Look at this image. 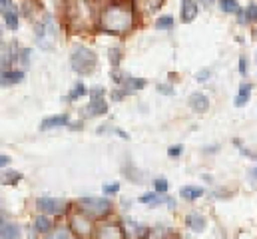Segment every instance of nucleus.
I'll return each mask as SVG.
<instances>
[{
	"label": "nucleus",
	"mask_w": 257,
	"mask_h": 239,
	"mask_svg": "<svg viewBox=\"0 0 257 239\" xmlns=\"http://www.w3.org/2000/svg\"><path fill=\"white\" fill-rule=\"evenodd\" d=\"M70 66H72V70L76 74H82V76L84 74H92L96 70V66H98V58L90 48L76 46L72 50V54H70Z\"/></svg>",
	"instance_id": "obj_1"
},
{
	"label": "nucleus",
	"mask_w": 257,
	"mask_h": 239,
	"mask_svg": "<svg viewBox=\"0 0 257 239\" xmlns=\"http://www.w3.org/2000/svg\"><path fill=\"white\" fill-rule=\"evenodd\" d=\"M102 22H104V28L110 30V32H116V34L118 32H126L132 26V14H130V10L114 6V8H108L104 12Z\"/></svg>",
	"instance_id": "obj_2"
},
{
	"label": "nucleus",
	"mask_w": 257,
	"mask_h": 239,
	"mask_svg": "<svg viewBox=\"0 0 257 239\" xmlns=\"http://www.w3.org/2000/svg\"><path fill=\"white\" fill-rule=\"evenodd\" d=\"M36 42L42 50H54L56 46V24H54V18L50 14L44 16L42 24L36 26Z\"/></svg>",
	"instance_id": "obj_3"
},
{
	"label": "nucleus",
	"mask_w": 257,
	"mask_h": 239,
	"mask_svg": "<svg viewBox=\"0 0 257 239\" xmlns=\"http://www.w3.org/2000/svg\"><path fill=\"white\" fill-rule=\"evenodd\" d=\"M78 209L88 213L92 219H102L112 211V201L110 199H98V197H82L78 201Z\"/></svg>",
	"instance_id": "obj_4"
},
{
	"label": "nucleus",
	"mask_w": 257,
	"mask_h": 239,
	"mask_svg": "<svg viewBox=\"0 0 257 239\" xmlns=\"http://www.w3.org/2000/svg\"><path fill=\"white\" fill-rule=\"evenodd\" d=\"M70 227H72V231L80 239L90 237L92 231H94V229H92V217H90L88 213H84L82 209L70 217Z\"/></svg>",
	"instance_id": "obj_5"
},
{
	"label": "nucleus",
	"mask_w": 257,
	"mask_h": 239,
	"mask_svg": "<svg viewBox=\"0 0 257 239\" xmlns=\"http://www.w3.org/2000/svg\"><path fill=\"white\" fill-rule=\"evenodd\" d=\"M36 205L48 215H62L68 209V203L64 199H54V197H40L36 201Z\"/></svg>",
	"instance_id": "obj_6"
},
{
	"label": "nucleus",
	"mask_w": 257,
	"mask_h": 239,
	"mask_svg": "<svg viewBox=\"0 0 257 239\" xmlns=\"http://www.w3.org/2000/svg\"><path fill=\"white\" fill-rule=\"evenodd\" d=\"M96 239H126L124 225L120 223H106L96 231Z\"/></svg>",
	"instance_id": "obj_7"
},
{
	"label": "nucleus",
	"mask_w": 257,
	"mask_h": 239,
	"mask_svg": "<svg viewBox=\"0 0 257 239\" xmlns=\"http://www.w3.org/2000/svg\"><path fill=\"white\" fill-rule=\"evenodd\" d=\"M124 231H126V239H146L150 237V229L140 225V223H134V221H124Z\"/></svg>",
	"instance_id": "obj_8"
},
{
	"label": "nucleus",
	"mask_w": 257,
	"mask_h": 239,
	"mask_svg": "<svg viewBox=\"0 0 257 239\" xmlns=\"http://www.w3.org/2000/svg\"><path fill=\"white\" fill-rule=\"evenodd\" d=\"M190 108L197 114H205L209 110V98L203 92H193L190 96Z\"/></svg>",
	"instance_id": "obj_9"
},
{
	"label": "nucleus",
	"mask_w": 257,
	"mask_h": 239,
	"mask_svg": "<svg viewBox=\"0 0 257 239\" xmlns=\"http://www.w3.org/2000/svg\"><path fill=\"white\" fill-rule=\"evenodd\" d=\"M138 201H140V203H146V205H152V207H158V205H164V203H170V205L174 207V203L170 201V197L158 195V191H156V193H144Z\"/></svg>",
	"instance_id": "obj_10"
},
{
	"label": "nucleus",
	"mask_w": 257,
	"mask_h": 239,
	"mask_svg": "<svg viewBox=\"0 0 257 239\" xmlns=\"http://www.w3.org/2000/svg\"><path fill=\"white\" fill-rule=\"evenodd\" d=\"M186 225L195 231V233H199V231H203L205 227H207V219L201 215V213H190L188 217H186Z\"/></svg>",
	"instance_id": "obj_11"
},
{
	"label": "nucleus",
	"mask_w": 257,
	"mask_h": 239,
	"mask_svg": "<svg viewBox=\"0 0 257 239\" xmlns=\"http://www.w3.org/2000/svg\"><path fill=\"white\" fill-rule=\"evenodd\" d=\"M108 112V104L104 102V98H94L90 100L88 108H86V114L88 116H104Z\"/></svg>",
	"instance_id": "obj_12"
},
{
	"label": "nucleus",
	"mask_w": 257,
	"mask_h": 239,
	"mask_svg": "<svg viewBox=\"0 0 257 239\" xmlns=\"http://www.w3.org/2000/svg\"><path fill=\"white\" fill-rule=\"evenodd\" d=\"M197 16V4L193 0H182V20L193 22Z\"/></svg>",
	"instance_id": "obj_13"
},
{
	"label": "nucleus",
	"mask_w": 257,
	"mask_h": 239,
	"mask_svg": "<svg viewBox=\"0 0 257 239\" xmlns=\"http://www.w3.org/2000/svg\"><path fill=\"white\" fill-rule=\"evenodd\" d=\"M2 239H20V227L16 223H10L6 221V217H2Z\"/></svg>",
	"instance_id": "obj_14"
},
{
	"label": "nucleus",
	"mask_w": 257,
	"mask_h": 239,
	"mask_svg": "<svg viewBox=\"0 0 257 239\" xmlns=\"http://www.w3.org/2000/svg\"><path fill=\"white\" fill-rule=\"evenodd\" d=\"M62 126H70L68 124V116L66 114H58V116H50L40 124V130H50V128H62Z\"/></svg>",
	"instance_id": "obj_15"
},
{
	"label": "nucleus",
	"mask_w": 257,
	"mask_h": 239,
	"mask_svg": "<svg viewBox=\"0 0 257 239\" xmlns=\"http://www.w3.org/2000/svg\"><path fill=\"white\" fill-rule=\"evenodd\" d=\"M180 195H182L184 199H188V201L199 199V197L203 195V187H199V185H186V187L180 189Z\"/></svg>",
	"instance_id": "obj_16"
},
{
	"label": "nucleus",
	"mask_w": 257,
	"mask_h": 239,
	"mask_svg": "<svg viewBox=\"0 0 257 239\" xmlns=\"http://www.w3.org/2000/svg\"><path fill=\"white\" fill-rule=\"evenodd\" d=\"M249 98H251V84H241V86H239V94H237V98H235V106H237V108H243Z\"/></svg>",
	"instance_id": "obj_17"
},
{
	"label": "nucleus",
	"mask_w": 257,
	"mask_h": 239,
	"mask_svg": "<svg viewBox=\"0 0 257 239\" xmlns=\"http://www.w3.org/2000/svg\"><path fill=\"white\" fill-rule=\"evenodd\" d=\"M24 80V72L22 70H10L6 74H2V86H10V84H16Z\"/></svg>",
	"instance_id": "obj_18"
},
{
	"label": "nucleus",
	"mask_w": 257,
	"mask_h": 239,
	"mask_svg": "<svg viewBox=\"0 0 257 239\" xmlns=\"http://www.w3.org/2000/svg\"><path fill=\"white\" fill-rule=\"evenodd\" d=\"M50 229H52V221L46 215H38L34 219V231L36 233H48Z\"/></svg>",
	"instance_id": "obj_19"
},
{
	"label": "nucleus",
	"mask_w": 257,
	"mask_h": 239,
	"mask_svg": "<svg viewBox=\"0 0 257 239\" xmlns=\"http://www.w3.org/2000/svg\"><path fill=\"white\" fill-rule=\"evenodd\" d=\"M2 12H4V22H6V26H8L10 30H16V28H18V16H16V12L12 10V6L2 8Z\"/></svg>",
	"instance_id": "obj_20"
},
{
	"label": "nucleus",
	"mask_w": 257,
	"mask_h": 239,
	"mask_svg": "<svg viewBox=\"0 0 257 239\" xmlns=\"http://www.w3.org/2000/svg\"><path fill=\"white\" fill-rule=\"evenodd\" d=\"M44 239H80L74 231H68L66 227H60V229H56V231H52V233H46V237Z\"/></svg>",
	"instance_id": "obj_21"
},
{
	"label": "nucleus",
	"mask_w": 257,
	"mask_h": 239,
	"mask_svg": "<svg viewBox=\"0 0 257 239\" xmlns=\"http://www.w3.org/2000/svg\"><path fill=\"white\" fill-rule=\"evenodd\" d=\"M146 80L144 78H128L126 82H124V88H128L130 92H134V90H142V88H146Z\"/></svg>",
	"instance_id": "obj_22"
},
{
	"label": "nucleus",
	"mask_w": 257,
	"mask_h": 239,
	"mask_svg": "<svg viewBox=\"0 0 257 239\" xmlns=\"http://www.w3.org/2000/svg\"><path fill=\"white\" fill-rule=\"evenodd\" d=\"M219 8L227 14H237L239 12V6H237V0H219Z\"/></svg>",
	"instance_id": "obj_23"
},
{
	"label": "nucleus",
	"mask_w": 257,
	"mask_h": 239,
	"mask_svg": "<svg viewBox=\"0 0 257 239\" xmlns=\"http://www.w3.org/2000/svg\"><path fill=\"white\" fill-rule=\"evenodd\" d=\"M156 28L158 30H172L174 28V18L168 14V16H162L156 20Z\"/></svg>",
	"instance_id": "obj_24"
},
{
	"label": "nucleus",
	"mask_w": 257,
	"mask_h": 239,
	"mask_svg": "<svg viewBox=\"0 0 257 239\" xmlns=\"http://www.w3.org/2000/svg\"><path fill=\"white\" fill-rule=\"evenodd\" d=\"M88 92H90V90H86V86H84V84H76V86H74V90L66 96V100H78V98H82V96H84V94H88Z\"/></svg>",
	"instance_id": "obj_25"
},
{
	"label": "nucleus",
	"mask_w": 257,
	"mask_h": 239,
	"mask_svg": "<svg viewBox=\"0 0 257 239\" xmlns=\"http://www.w3.org/2000/svg\"><path fill=\"white\" fill-rule=\"evenodd\" d=\"M20 179H22V174H18V172H12V170H8V172L4 174L2 181H4L6 185H16V183H18Z\"/></svg>",
	"instance_id": "obj_26"
},
{
	"label": "nucleus",
	"mask_w": 257,
	"mask_h": 239,
	"mask_svg": "<svg viewBox=\"0 0 257 239\" xmlns=\"http://www.w3.org/2000/svg\"><path fill=\"white\" fill-rule=\"evenodd\" d=\"M154 189L158 191V193H164V191H168L170 189V183H168V179H154Z\"/></svg>",
	"instance_id": "obj_27"
},
{
	"label": "nucleus",
	"mask_w": 257,
	"mask_h": 239,
	"mask_svg": "<svg viewBox=\"0 0 257 239\" xmlns=\"http://www.w3.org/2000/svg\"><path fill=\"white\" fill-rule=\"evenodd\" d=\"M245 20H247V22H255L257 20V4L251 2V4L247 6V10H245Z\"/></svg>",
	"instance_id": "obj_28"
},
{
	"label": "nucleus",
	"mask_w": 257,
	"mask_h": 239,
	"mask_svg": "<svg viewBox=\"0 0 257 239\" xmlns=\"http://www.w3.org/2000/svg\"><path fill=\"white\" fill-rule=\"evenodd\" d=\"M120 60H122V52L118 48H110V62H112V66H118Z\"/></svg>",
	"instance_id": "obj_29"
},
{
	"label": "nucleus",
	"mask_w": 257,
	"mask_h": 239,
	"mask_svg": "<svg viewBox=\"0 0 257 239\" xmlns=\"http://www.w3.org/2000/svg\"><path fill=\"white\" fill-rule=\"evenodd\" d=\"M104 94H106V90H104V88H100V86H96V88H92V90L88 92L90 100H94V98H104Z\"/></svg>",
	"instance_id": "obj_30"
},
{
	"label": "nucleus",
	"mask_w": 257,
	"mask_h": 239,
	"mask_svg": "<svg viewBox=\"0 0 257 239\" xmlns=\"http://www.w3.org/2000/svg\"><path fill=\"white\" fill-rule=\"evenodd\" d=\"M102 189H104V193H106V195H112V193L120 191V183H110V185H104Z\"/></svg>",
	"instance_id": "obj_31"
},
{
	"label": "nucleus",
	"mask_w": 257,
	"mask_h": 239,
	"mask_svg": "<svg viewBox=\"0 0 257 239\" xmlns=\"http://www.w3.org/2000/svg\"><path fill=\"white\" fill-rule=\"evenodd\" d=\"M112 80H114L116 84H124V82H126L128 78H126V76H124L122 72H118V70H114V72H112Z\"/></svg>",
	"instance_id": "obj_32"
},
{
	"label": "nucleus",
	"mask_w": 257,
	"mask_h": 239,
	"mask_svg": "<svg viewBox=\"0 0 257 239\" xmlns=\"http://www.w3.org/2000/svg\"><path fill=\"white\" fill-rule=\"evenodd\" d=\"M182 152H184V146H182V144H180V146H172V148H168V154H170L172 158H178Z\"/></svg>",
	"instance_id": "obj_33"
},
{
	"label": "nucleus",
	"mask_w": 257,
	"mask_h": 239,
	"mask_svg": "<svg viewBox=\"0 0 257 239\" xmlns=\"http://www.w3.org/2000/svg\"><path fill=\"white\" fill-rule=\"evenodd\" d=\"M20 62H22L24 66H28V64H30V48L20 50Z\"/></svg>",
	"instance_id": "obj_34"
},
{
	"label": "nucleus",
	"mask_w": 257,
	"mask_h": 239,
	"mask_svg": "<svg viewBox=\"0 0 257 239\" xmlns=\"http://www.w3.org/2000/svg\"><path fill=\"white\" fill-rule=\"evenodd\" d=\"M158 92H160V94L174 96V88H172V86H166V84H160V86H158Z\"/></svg>",
	"instance_id": "obj_35"
},
{
	"label": "nucleus",
	"mask_w": 257,
	"mask_h": 239,
	"mask_svg": "<svg viewBox=\"0 0 257 239\" xmlns=\"http://www.w3.org/2000/svg\"><path fill=\"white\" fill-rule=\"evenodd\" d=\"M239 74H241V76H245V74H247V60L243 58V56L239 58Z\"/></svg>",
	"instance_id": "obj_36"
},
{
	"label": "nucleus",
	"mask_w": 257,
	"mask_h": 239,
	"mask_svg": "<svg viewBox=\"0 0 257 239\" xmlns=\"http://www.w3.org/2000/svg\"><path fill=\"white\" fill-rule=\"evenodd\" d=\"M207 78H209V72L207 70H203L201 74H197V80H207Z\"/></svg>",
	"instance_id": "obj_37"
},
{
	"label": "nucleus",
	"mask_w": 257,
	"mask_h": 239,
	"mask_svg": "<svg viewBox=\"0 0 257 239\" xmlns=\"http://www.w3.org/2000/svg\"><path fill=\"white\" fill-rule=\"evenodd\" d=\"M0 164H2V168H6V166L10 164V158H8V156H2V158H0Z\"/></svg>",
	"instance_id": "obj_38"
},
{
	"label": "nucleus",
	"mask_w": 257,
	"mask_h": 239,
	"mask_svg": "<svg viewBox=\"0 0 257 239\" xmlns=\"http://www.w3.org/2000/svg\"><path fill=\"white\" fill-rule=\"evenodd\" d=\"M201 2H203V6H211L215 0H201Z\"/></svg>",
	"instance_id": "obj_39"
},
{
	"label": "nucleus",
	"mask_w": 257,
	"mask_h": 239,
	"mask_svg": "<svg viewBox=\"0 0 257 239\" xmlns=\"http://www.w3.org/2000/svg\"><path fill=\"white\" fill-rule=\"evenodd\" d=\"M255 174H257V170H255Z\"/></svg>",
	"instance_id": "obj_40"
}]
</instances>
